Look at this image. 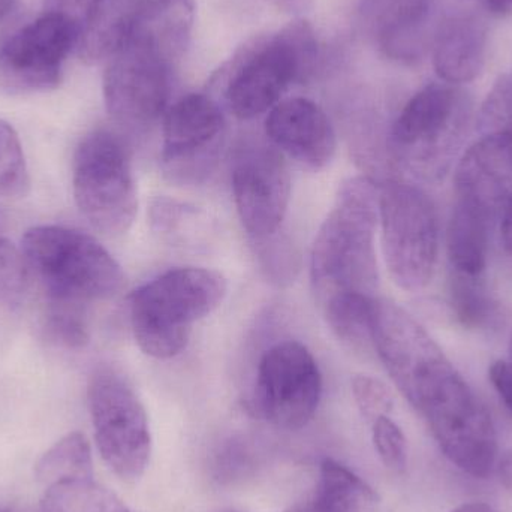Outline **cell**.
<instances>
[{"instance_id":"obj_39","label":"cell","mask_w":512,"mask_h":512,"mask_svg":"<svg viewBox=\"0 0 512 512\" xmlns=\"http://www.w3.org/2000/svg\"><path fill=\"white\" fill-rule=\"evenodd\" d=\"M451 512H496L490 507L489 504H484V502H468V504L460 505L456 510Z\"/></svg>"},{"instance_id":"obj_16","label":"cell","mask_w":512,"mask_h":512,"mask_svg":"<svg viewBox=\"0 0 512 512\" xmlns=\"http://www.w3.org/2000/svg\"><path fill=\"white\" fill-rule=\"evenodd\" d=\"M457 200L472 204L495 218L512 200V132H490L460 159Z\"/></svg>"},{"instance_id":"obj_5","label":"cell","mask_w":512,"mask_h":512,"mask_svg":"<svg viewBox=\"0 0 512 512\" xmlns=\"http://www.w3.org/2000/svg\"><path fill=\"white\" fill-rule=\"evenodd\" d=\"M72 188L81 215L95 230L117 237L129 231L138 213L137 185L125 141L96 129L78 144Z\"/></svg>"},{"instance_id":"obj_38","label":"cell","mask_w":512,"mask_h":512,"mask_svg":"<svg viewBox=\"0 0 512 512\" xmlns=\"http://www.w3.org/2000/svg\"><path fill=\"white\" fill-rule=\"evenodd\" d=\"M487 6L489 11L495 14H510L512 12V0H480Z\"/></svg>"},{"instance_id":"obj_41","label":"cell","mask_w":512,"mask_h":512,"mask_svg":"<svg viewBox=\"0 0 512 512\" xmlns=\"http://www.w3.org/2000/svg\"><path fill=\"white\" fill-rule=\"evenodd\" d=\"M15 0H0V21L5 18V15L11 11L12 6H14Z\"/></svg>"},{"instance_id":"obj_40","label":"cell","mask_w":512,"mask_h":512,"mask_svg":"<svg viewBox=\"0 0 512 512\" xmlns=\"http://www.w3.org/2000/svg\"><path fill=\"white\" fill-rule=\"evenodd\" d=\"M0 512H42L41 507H5L0 508Z\"/></svg>"},{"instance_id":"obj_22","label":"cell","mask_w":512,"mask_h":512,"mask_svg":"<svg viewBox=\"0 0 512 512\" xmlns=\"http://www.w3.org/2000/svg\"><path fill=\"white\" fill-rule=\"evenodd\" d=\"M490 218L465 201H456L447 231V249L453 270L481 276L489 255Z\"/></svg>"},{"instance_id":"obj_15","label":"cell","mask_w":512,"mask_h":512,"mask_svg":"<svg viewBox=\"0 0 512 512\" xmlns=\"http://www.w3.org/2000/svg\"><path fill=\"white\" fill-rule=\"evenodd\" d=\"M224 128L221 108L201 93L185 96L168 108L162 162L171 180L197 182L210 173L218 158Z\"/></svg>"},{"instance_id":"obj_42","label":"cell","mask_w":512,"mask_h":512,"mask_svg":"<svg viewBox=\"0 0 512 512\" xmlns=\"http://www.w3.org/2000/svg\"><path fill=\"white\" fill-rule=\"evenodd\" d=\"M510 352H511V355H512V336H511V342H510Z\"/></svg>"},{"instance_id":"obj_2","label":"cell","mask_w":512,"mask_h":512,"mask_svg":"<svg viewBox=\"0 0 512 512\" xmlns=\"http://www.w3.org/2000/svg\"><path fill=\"white\" fill-rule=\"evenodd\" d=\"M30 274L47 295V307L78 310L116 297L125 274L110 252L89 234L44 225L27 231L21 243Z\"/></svg>"},{"instance_id":"obj_3","label":"cell","mask_w":512,"mask_h":512,"mask_svg":"<svg viewBox=\"0 0 512 512\" xmlns=\"http://www.w3.org/2000/svg\"><path fill=\"white\" fill-rule=\"evenodd\" d=\"M228 291L224 274L210 268L165 271L131 297V327L144 354L168 360L185 351L195 322L215 312Z\"/></svg>"},{"instance_id":"obj_35","label":"cell","mask_w":512,"mask_h":512,"mask_svg":"<svg viewBox=\"0 0 512 512\" xmlns=\"http://www.w3.org/2000/svg\"><path fill=\"white\" fill-rule=\"evenodd\" d=\"M267 2L286 14L303 15L312 9L315 0H267Z\"/></svg>"},{"instance_id":"obj_9","label":"cell","mask_w":512,"mask_h":512,"mask_svg":"<svg viewBox=\"0 0 512 512\" xmlns=\"http://www.w3.org/2000/svg\"><path fill=\"white\" fill-rule=\"evenodd\" d=\"M468 116L462 90L447 83L429 84L409 99L394 122V152L418 173H441L462 138Z\"/></svg>"},{"instance_id":"obj_20","label":"cell","mask_w":512,"mask_h":512,"mask_svg":"<svg viewBox=\"0 0 512 512\" xmlns=\"http://www.w3.org/2000/svg\"><path fill=\"white\" fill-rule=\"evenodd\" d=\"M432 0H364V23L379 47L394 59H412L421 48V29Z\"/></svg>"},{"instance_id":"obj_37","label":"cell","mask_w":512,"mask_h":512,"mask_svg":"<svg viewBox=\"0 0 512 512\" xmlns=\"http://www.w3.org/2000/svg\"><path fill=\"white\" fill-rule=\"evenodd\" d=\"M499 477H501L502 483L508 489H512V451L505 453L502 456L501 462L498 466Z\"/></svg>"},{"instance_id":"obj_29","label":"cell","mask_w":512,"mask_h":512,"mask_svg":"<svg viewBox=\"0 0 512 512\" xmlns=\"http://www.w3.org/2000/svg\"><path fill=\"white\" fill-rule=\"evenodd\" d=\"M29 170L20 138L11 125L0 119V198L26 197Z\"/></svg>"},{"instance_id":"obj_43","label":"cell","mask_w":512,"mask_h":512,"mask_svg":"<svg viewBox=\"0 0 512 512\" xmlns=\"http://www.w3.org/2000/svg\"><path fill=\"white\" fill-rule=\"evenodd\" d=\"M222 512H237V511H222Z\"/></svg>"},{"instance_id":"obj_19","label":"cell","mask_w":512,"mask_h":512,"mask_svg":"<svg viewBox=\"0 0 512 512\" xmlns=\"http://www.w3.org/2000/svg\"><path fill=\"white\" fill-rule=\"evenodd\" d=\"M487 26L475 15H456L441 23L433 42V66L444 83H471L483 71Z\"/></svg>"},{"instance_id":"obj_8","label":"cell","mask_w":512,"mask_h":512,"mask_svg":"<svg viewBox=\"0 0 512 512\" xmlns=\"http://www.w3.org/2000/svg\"><path fill=\"white\" fill-rule=\"evenodd\" d=\"M87 399L102 459L122 480H138L152 453L149 418L140 397L125 376L101 367L90 378Z\"/></svg>"},{"instance_id":"obj_21","label":"cell","mask_w":512,"mask_h":512,"mask_svg":"<svg viewBox=\"0 0 512 512\" xmlns=\"http://www.w3.org/2000/svg\"><path fill=\"white\" fill-rule=\"evenodd\" d=\"M378 505V495L363 478L346 466L325 459L313 495L285 512H376Z\"/></svg>"},{"instance_id":"obj_31","label":"cell","mask_w":512,"mask_h":512,"mask_svg":"<svg viewBox=\"0 0 512 512\" xmlns=\"http://www.w3.org/2000/svg\"><path fill=\"white\" fill-rule=\"evenodd\" d=\"M352 393L361 415L375 423L378 418L390 417L394 408V397L390 388L369 375H357L352 381Z\"/></svg>"},{"instance_id":"obj_10","label":"cell","mask_w":512,"mask_h":512,"mask_svg":"<svg viewBox=\"0 0 512 512\" xmlns=\"http://www.w3.org/2000/svg\"><path fill=\"white\" fill-rule=\"evenodd\" d=\"M372 345L394 384L415 409L439 382L456 372L429 333L388 300L376 298L373 306Z\"/></svg>"},{"instance_id":"obj_23","label":"cell","mask_w":512,"mask_h":512,"mask_svg":"<svg viewBox=\"0 0 512 512\" xmlns=\"http://www.w3.org/2000/svg\"><path fill=\"white\" fill-rule=\"evenodd\" d=\"M141 0H104L81 33L78 50L89 65L108 62L128 41Z\"/></svg>"},{"instance_id":"obj_26","label":"cell","mask_w":512,"mask_h":512,"mask_svg":"<svg viewBox=\"0 0 512 512\" xmlns=\"http://www.w3.org/2000/svg\"><path fill=\"white\" fill-rule=\"evenodd\" d=\"M42 512H132L95 480L68 481L45 490Z\"/></svg>"},{"instance_id":"obj_7","label":"cell","mask_w":512,"mask_h":512,"mask_svg":"<svg viewBox=\"0 0 512 512\" xmlns=\"http://www.w3.org/2000/svg\"><path fill=\"white\" fill-rule=\"evenodd\" d=\"M444 456L475 478L489 477L498 457L492 415L459 373L439 382L417 406Z\"/></svg>"},{"instance_id":"obj_13","label":"cell","mask_w":512,"mask_h":512,"mask_svg":"<svg viewBox=\"0 0 512 512\" xmlns=\"http://www.w3.org/2000/svg\"><path fill=\"white\" fill-rule=\"evenodd\" d=\"M173 68L126 42L107 62L104 99L108 113L129 129L150 128L167 113Z\"/></svg>"},{"instance_id":"obj_44","label":"cell","mask_w":512,"mask_h":512,"mask_svg":"<svg viewBox=\"0 0 512 512\" xmlns=\"http://www.w3.org/2000/svg\"><path fill=\"white\" fill-rule=\"evenodd\" d=\"M0 221H2V216H0Z\"/></svg>"},{"instance_id":"obj_34","label":"cell","mask_w":512,"mask_h":512,"mask_svg":"<svg viewBox=\"0 0 512 512\" xmlns=\"http://www.w3.org/2000/svg\"><path fill=\"white\" fill-rule=\"evenodd\" d=\"M490 381L512 414V363L496 361L489 370Z\"/></svg>"},{"instance_id":"obj_4","label":"cell","mask_w":512,"mask_h":512,"mask_svg":"<svg viewBox=\"0 0 512 512\" xmlns=\"http://www.w3.org/2000/svg\"><path fill=\"white\" fill-rule=\"evenodd\" d=\"M316 59L318 39L307 21L256 39L234 60L227 87L231 111L243 120L267 113L292 84L312 74Z\"/></svg>"},{"instance_id":"obj_32","label":"cell","mask_w":512,"mask_h":512,"mask_svg":"<svg viewBox=\"0 0 512 512\" xmlns=\"http://www.w3.org/2000/svg\"><path fill=\"white\" fill-rule=\"evenodd\" d=\"M255 451L242 439L225 442L215 453L213 472L219 483L245 478L255 468Z\"/></svg>"},{"instance_id":"obj_6","label":"cell","mask_w":512,"mask_h":512,"mask_svg":"<svg viewBox=\"0 0 512 512\" xmlns=\"http://www.w3.org/2000/svg\"><path fill=\"white\" fill-rule=\"evenodd\" d=\"M382 251L391 279L417 292L435 273L439 225L432 200L417 186L390 182L379 192Z\"/></svg>"},{"instance_id":"obj_30","label":"cell","mask_w":512,"mask_h":512,"mask_svg":"<svg viewBox=\"0 0 512 512\" xmlns=\"http://www.w3.org/2000/svg\"><path fill=\"white\" fill-rule=\"evenodd\" d=\"M373 445L385 468L403 474L408 466V442L405 433L390 417H381L372 423Z\"/></svg>"},{"instance_id":"obj_1","label":"cell","mask_w":512,"mask_h":512,"mask_svg":"<svg viewBox=\"0 0 512 512\" xmlns=\"http://www.w3.org/2000/svg\"><path fill=\"white\" fill-rule=\"evenodd\" d=\"M378 218L379 192L369 179L351 177L340 185L310 255V283L322 313L376 300Z\"/></svg>"},{"instance_id":"obj_33","label":"cell","mask_w":512,"mask_h":512,"mask_svg":"<svg viewBox=\"0 0 512 512\" xmlns=\"http://www.w3.org/2000/svg\"><path fill=\"white\" fill-rule=\"evenodd\" d=\"M104 0H45V12L68 18L84 29Z\"/></svg>"},{"instance_id":"obj_11","label":"cell","mask_w":512,"mask_h":512,"mask_svg":"<svg viewBox=\"0 0 512 512\" xmlns=\"http://www.w3.org/2000/svg\"><path fill=\"white\" fill-rule=\"evenodd\" d=\"M321 396V370L303 343L285 340L262 355L252 399L259 417L280 429H301L318 411Z\"/></svg>"},{"instance_id":"obj_25","label":"cell","mask_w":512,"mask_h":512,"mask_svg":"<svg viewBox=\"0 0 512 512\" xmlns=\"http://www.w3.org/2000/svg\"><path fill=\"white\" fill-rule=\"evenodd\" d=\"M450 306L457 321L468 330H487L498 319V304L481 276L454 270L450 277Z\"/></svg>"},{"instance_id":"obj_12","label":"cell","mask_w":512,"mask_h":512,"mask_svg":"<svg viewBox=\"0 0 512 512\" xmlns=\"http://www.w3.org/2000/svg\"><path fill=\"white\" fill-rule=\"evenodd\" d=\"M81 33L74 21L48 12L21 27L0 48V86L18 93L57 89Z\"/></svg>"},{"instance_id":"obj_18","label":"cell","mask_w":512,"mask_h":512,"mask_svg":"<svg viewBox=\"0 0 512 512\" xmlns=\"http://www.w3.org/2000/svg\"><path fill=\"white\" fill-rule=\"evenodd\" d=\"M194 21V0H141L126 42L174 68L191 41Z\"/></svg>"},{"instance_id":"obj_24","label":"cell","mask_w":512,"mask_h":512,"mask_svg":"<svg viewBox=\"0 0 512 512\" xmlns=\"http://www.w3.org/2000/svg\"><path fill=\"white\" fill-rule=\"evenodd\" d=\"M35 477L42 486L93 480L92 451L86 436L74 432L60 439L36 463Z\"/></svg>"},{"instance_id":"obj_28","label":"cell","mask_w":512,"mask_h":512,"mask_svg":"<svg viewBox=\"0 0 512 512\" xmlns=\"http://www.w3.org/2000/svg\"><path fill=\"white\" fill-rule=\"evenodd\" d=\"M206 213L171 198H156L150 207V222L156 234L177 245L189 246L200 240L207 228Z\"/></svg>"},{"instance_id":"obj_14","label":"cell","mask_w":512,"mask_h":512,"mask_svg":"<svg viewBox=\"0 0 512 512\" xmlns=\"http://www.w3.org/2000/svg\"><path fill=\"white\" fill-rule=\"evenodd\" d=\"M237 213L254 242L276 236L291 198V174L282 153L271 147H248L233 168Z\"/></svg>"},{"instance_id":"obj_17","label":"cell","mask_w":512,"mask_h":512,"mask_svg":"<svg viewBox=\"0 0 512 512\" xmlns=\"http://www.w3.org/2000/svg\"><path fill=\"white\" fill-rule=\"evenodd\" d=\"M265 132L280 153L309 170H321L336 155V132L325 111L304 98L280 101L265 119Z\"/></svg>"},{"instance_id":"obj_27","label":"cell","mask_w":512,"mask_h":512,"mask_svg":"<svg viewBox=\"0 0 512 512\" xmlns=\"http://www.w3.org/2000/svg\"><path fill=\"white\" fill-rule=\"evenodd\" d=\"M30 270L23 252L0 237V333L17 322L27 294Z\"/></svg>"},{"instance_id":"obj_36","label":"cell","mask_w":512,"mask_h":512,"mask_svg":"<svg viewBox=\"0 0 512 512\" xmlns=\"http://www.w3.org/2000/svg\"><path fill=\"white\" fill-rule=\"evenodd\" d=\"M502 215L501 233L505 251L512 256V200L505 207Z\"/></svg>"}]
</instances>
